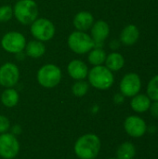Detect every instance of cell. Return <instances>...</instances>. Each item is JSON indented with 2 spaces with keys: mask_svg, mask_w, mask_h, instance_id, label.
<instances>
[{
  "mask_svg": "<svg viewBox=\"0 0 158 159\" xmlns=\"http://www.w3.org/2000/svg\"><path fill=\"white\" fill-rule=\"evenodd\" d=\"M101 140L96 134L88 133L77 139L74 153L80 159H95L101 150Z\"/></svg>",
  "mask_w": 158,
  "mask_h": 159,
  "instance_id": "obj_1",
  "label": "cell"
},
{
  "mask_svg": "<svg viewBox=\"0 0 158 159\" xmlns=\"http://www.w3.org/2000/svg\"><path fill=\"white\" fill-rule=\"evenodd\" d=\"M13 16L23 25H31L38 17V6L34 0H19L13 7Z\"/></svg>",
  "mask_w": 158,
  "mask_h": 159,
  "instance_id": "obj_2",
  "label": "cell"
},
{
  "mask_svg": "<svg viewBox=\"0 0 158 159\" xmlns=\"http://www.w3.org/2000/svg\"><path fill=\"white\" fill-rule=\"evenodd\" d=\"M88 78L89 84L100 90H106L110 89L115 81L113 72L103 65L94 66L90 69L88 74Z\"/></svg>",
  "mask_w": 158,
  "mask_h": 159,
  "instance_id": "obj_3",
  "label": "cell"
},
{
  "mask_svg": "<svg viewBox=\"0 0 158 159\" xmlns=\"http://www.w3.org/2000/svg\"><path fill=\"white\" fill-rule=\"evenodd\" d=\"M61 69L52 63L43 65L36 75L38 83L46 89H52L58 86L61 80Z\"/></svg>",
  "mask_w": 158,
  "mask_h": 159,
  "instance_id": "obj_4",
  "label": "cell"
},
{
  "mask_svg": "<svg viewBox=\"0 0 158 159\" xmlns=\"http://www.w3.org/2000/svg\"><path fill=\"white\" fill-rule=\"evenodd\" d=\"M67 42L70 49L76 54L88 53L94 48V42L91 36L86 32L74 31L71 33Z\"/></svg>",
  "mask_w": 158,
  "mask_h": 159,
  "instance_id": "obj_5",
  "label": "cell"
},
{
  "mask_svg": "<svg viewBox=\"0 0 158 159\" xmlns=\"http://www.w3.org/2000/svg\"><path fill=\"white\" fill-rule=\"evenodd\" d=\"M55 26L53 22L46 18H37L31 24L32 35L41 42L51 40L55 35Z\"/></svg>",
  "mask_w": 158,
  "mask_h": 159,
  "instance_id": "obj_6",
  "label": "cell"
},
{
  "mask_svg": "<svg viewBox=\"0 0 158 159\" xmlns=\"http://www.w3.org/2000/svg\"><path fill=\"white\" fill-rule=\"evenodd\" d=\"M1 46L8 53L17 54L23 51L26 46V39L21 33L8 32L1 39Z\"/></svg>",
  "mask_w": 158,
  "mask_h": 159,
  "instance_id": "obj_7",
  "label": "cell"
},
{
  "mask_svg": "<svg viewBox=\"0 0 158 159\" xmlns=\"http://www.w3.org/2000/svg\"><path fill=\"white\" fill-rule=\"evenodd\" d=\"M20 151L18 139L12 133L0 134V157L4 159H13Z\"/></svg>",
  "mask_w": 158,
  "mask_h": 159,
  "instance_id": "obj_8",
  "label": "cell"
},
{
  "mask_svg": "<svg viewBox=\"0 0 158 159\" xmlns=\"http://www.w3.org/2000/svg\"><path fill=\"white\" fill-rule=\"evenodd\" d=\"M20 79V70L12 62H6L0 67V85L6 89L15 87Z\"/></svg>",
  "mask_w": 158,
  "mask_h": 159,
  "instance_id": "obj_9",
  "label": "cell"
},
{
  "mask_svg": "<svg viewBox=\"0 0 158 159\" xmlns=\"http://www.w3.org/2000/svg\"><path fill=\"white\" fill-rule=\"evenodd\" d=\"M142 89V80L136 73H129L120 82V92L125 97H134Z\"/></svg>",
  "mask_w": 158,
  "mask_h": 159,
  "instance_id": "obj_10",
  "label": "cell"
},
{
  "mask_svg": "<svg viewBox=\"0 0 158 159\" xmlns=\"http://www.w3.org/2000/svg\"><path fill=\"white\" fill-rule=\"evenodd\" d=\"M124 129L129 136L133 138H140L145 134L147 130V126L145 121L142 117L130 116L126 118Z\"/></svg>",
  "mask_w": 158,
  "mask_h": 159,
  "instance_id": "obj_11",
  "label": "cell"
},
{
  "mask_svg": "<svg viewBox=\"0 0 158 159\" xmlns=\"http://www.w3.org/2000/svg\"><path fill=\"white\" fill-rule=\"evenodd\" d=\"M91 38L94 42V48H102L104 41L109 36L110 26L102 20L94 21L91 26Z\"/></svg>",
  "mask_w": 158,
  "mask_h": 159,
  "instance_id": "obj_12",
  "label": "cell"
},
{
  "mask_svg": "<svg viewBox=\"0 0 158 159\" xmlns=\"http://www.w3.org/2000/svg\"><path fill=\"white\" fill-rule=\"evenodd\" d=\"M67 71L69 75L74 80H84L88 77V68L87 64L80 60H73L69 62Z\"/></svg>",
  "mask_w": 158,
  "mask_h": 159,
  "instance_id": "obj_13",
  "label": "cell"
},
{
  "mask_svg": "<svg viewBox=\"0 0 158 159\" xmlns=\"http://www.w3.org/2000/svg\"><path fill=\"white\" fill-rule=\"evenodd\" d=\"M73 22L77 31L86 32L93 25L94 18L93 15L88 11H80L74 16Z\"/></svg>",
  "mask_w": 158,
  "mask_h": 159,
  "instance_id": "obj_14",
  "label": "cell"
},
{
  "mask_svg": "<svg viewBox=\"0 0 158 159\" xmlns=\"http://www.w3.org/2000/svg\"><path fill=\"white\" fill-rule=\"evenodd\" d=\"M139 37H140V31L138 27L134 24H129L126 26L120 34L121 43L127 47L135 45L139 40Z\"/></svg>",
  "mask_w": 158,
  "mask_h": 159,
  "instance_id": "obj_15",
  "label": "cell"
},
{
  "mask_svg": "<svg viewBox=\"0 0 158 159\" xmlns=\"http://www.w3.org/2000/svg\"><path fill=\"white\" fill-rule=\"evenodd\" d=\"M25 54L28 57L37 59L42 57L46 52V46L43 42L39 40H32L28 43H26L25 46Z\"/></svg>",
  "mask_w": 158,
  "mask_h": 159,
  "instance_id": "obj_16",
  "label": "cell"
},
{
  "mask_svg": "<svg viewBox=\"0 0 158 159\" xmlns=\"http://www.w3.org/2000/svg\"><path fill=\"white\" fill-rule=\"evenodd\" d=\"M151 103V100L147 95L137 94L134 97H132L130 106L132 110L136 113H144L149 110Z\"/></svg>",
  "mask_w": 158,
  "mask_h": 159,
  "instance_id": "obj_17",
  "label": "cell"
},
{
  "mask_svg": "<svg viewBox=\"0 0 158 159\" xmlns=\"http://www.w3.org/2000/svg\"><path fill=\"white\" fill-rule=\"evenodd\" d=\"M125 64V59L122 54L118 52H112L106 56L105 66L112 72L119 71L123 68Z\"/></svg>",
  "mask_w": 158,
  "mask_h": 159,
  "instance_id": "obj_18",
  "label": "cell"
},
{
  "mask_svg": "<svg viewBox=\"0 0 158 159\" xmlns=\"http://www.w3.org/2000/svg\"><path fill=\"white\" fill-rule=\"evenodd\" d=\"M19 93L13 88H8L5 89L1 95V102L4 106L7 108H12L16 106L19 102Z\"/></svg>",
  "mask_w": 158,
  "mask_h": 159,
  "instance_id": "obj_19",
  "label": "cell"
},
{
  "mask_svg": "<svg viewBox=\"0 0 158 159\" xmlns=\"http://www.w3.org/2000/svg\"><path fill=\"white\" fill-rule=\"evenodd\" d=\"M106 56L107 55L102 48H93L88 52V62L93 66H98V65H102V63L105 62Z\"/></svg>",
  "mask_w": 158,
  "mask_h": 159,
  "instance_id": "obj_20",
  "label": "cell"
},
{
  "mask_svg": "<svg viewBox=\"0 0 158 159\" xmlns=\"http://www.w3.org/2000/svg\"><path fill=\"white\" fill-rule=\"evenodd\" d=\"M136 155V148L133 143L126 142L122 143L116 151L117 159H133Z\"/></svg>",
  "mask_w": 158,
  "mask_h": 159,
  "instance_id": "obj_21",
  "label": "cell"
},
{
  "mask_svg": "<svg viewBox=\"0 0 158 159\" xmlns=\"http://www.w3.org/2000/svg\"><path fill=\"white\" fill-rule=\"evenodd\" d=\"M147 96L151 101L158 102V75H155L148 83Z\"/></svg>",
  "mask_w": 158,
  "mask_h": 159,
  "instance_id": "obj_22",
  "label": "cell"
},
{
  "mask_svg": "<svg viewBox=\"0 0 158 159\" xmlns=\"http://www.w3.org/2000/svg\"><path fill=\"white\" fill-rule=\"evenodd\" d=\"M89 89V85L88 82L84 80H77L72 87V92L76 97H83L85 96Z\"/></svg>",
  "mask_w": 158,
  "mask_h": 159,
  "instance_id": "obj_23",
  "label": "cell"
},
{
  "mask_svg": "<svg viewBox=\"0 0 158 159\" xmlns=\"http://www.w3.org/2000/svg\"><path fill=\"white\" fill-rule=\"evenodd\" d=\"M13 16V7L9 5L0 7V22L8 21Z\"/></svg>",
  "mask_w": 158,
  "mask_h": 159,
  "instance_id": "obj_24",
  "label": "cell"
},
{
  "mask_svg": "<svg viewBox=\"0 0 158 159\" xmlns=\"http://www.w3.org/2000/svg\"><path fill=\"white\" fill-rule=\"evenodd\" d=\"M9 128H10V121H9V119L7 116H5L0 115V134L7 132Z\"/></svg>",
  "mask_w": 158,
  "mask_h": 159,
  "instance_id": "obj_25",
  "label": "cell"
},
{
  "mask_svg": "<svg viewBox=\"0 0 158 159\" xmlns=\"http://www.w3.org/2000/svg\"><path fill=\"white\" fill-rule=\"evenodd\" d=\"M149 110L154 117L158 118V102H154L153 103H151Z\"/></svg>",
  "mask_w": 158,
  "mask_h": 159,
  "instance_id": "obj_26",
  "label": "cell"
},
{
  "mask_svg": "<svg viewBox=\"0 0 158 159\" xmlns=\"http://www.w3.org/2000/svg\"><path fill=\"white\" fill-rule=\"evenodd\" d=\"M124 98L125 96L122 93H117L114 96V102L117 104H120L124 102Z\"/></svg>",
  "mask_w": 158,
  "mask_h": 159,
  "instance_id": "obj_27",
  "label": "cell"
},
{
  "mask_svg": "<svg viewBox=\"0 0 158 159\" xmlns=\"http://www.w3.org/2000/svg\"><path fill=\"white\" fill-rule=\"evenodd\" d=\"M119 46H120V42L117 41V40H113V41L110 43V48H111L112 49H116V48H119Z\"/></svg>",
  "mask_w": 158,
  "mask_h": 159,
  "instance_id": "obj_28",
  "label": "cell"
},
{
  "mask_svg": "<svg viewBox=\"0 0 158 159\" xmlns=\"http://www.w3.org/2000/svg\"><path fill=\"white\" fill-rule=\"evenodd\" d=\"M20 132H21V129H20V126H14L13 128H12V134L13 135H18V134H20Z\"/></svg>",
  "mask_w": 158,
  "mask_h": 159,
  "instance_id": "obj_29",
  "label": "cell"
},
{
  "mask_svg": "<svg viewBox=\"0 0 158 159\" xmlns=\"http://www.w3.org/2000/svg\"><path fill=\"white\" fill-rule=\"evenodd\" d=\"M16 57L19 59V61H22L24 59V54L22 53V51L21 52H19V53L16 54Z\"/></svg>",
  "mask_w": 158,
  "mask_h": 159,
  "instance_id": "obj_30",
  "label": "cell"
},
{
  "mask_svg": "<svg viewBox=\"0 0 158 159\" xmlns=\"http://www.w3.org/2000/svg\"><path fill=\"white\" fill-rule=\"evenodd\" d=\"M108 159H117L116 157H111V158H108Z\"/></svg>",
  "mask_w": 158,
  "mask_h": 159,
  "instance_id": "obj_31",
  "label": "cell"
},
{
  "mask_svg": "<svg viewBox=\"0 0 158 159\" xmlns=\"http://www.w3.org/2000/svg\"><path fill=\"white\" fill-rule=\"evenodd\" d=\"M157 48H158V41H157Z\"/></svg>",
  "mask_w": 158,
  "mask_h": 159,
  "instance_id": "obj_32",
  "label": "cell"
}]
</instances>
